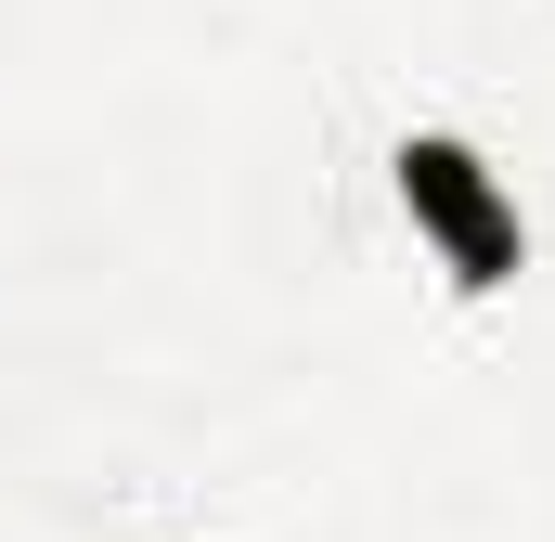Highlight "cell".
Listing matches in <instances>:
<instances>
[{
  "instance_id": "1",
  "label": "cell",
  "mask_w": 555,
  "mask_h": 542,
  "mask_svg": "<svg viewBox=\"0 0 555 542\" xmlns=\"http://www.w3.org/2000/svg\"><path fill=\"white\" fill-rule=\"evenodd\" d=\"M388 194L414 220V246L452 271V297H504L530 271V220H517V181L478 155L465 130H401L388 155Z\"/></svg>"
}]
</instances>
